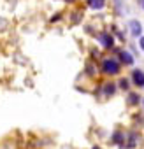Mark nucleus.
I'll return each mask as SVG.
<instances>
[{
  "instance_id": "obj_1",
  "label": "nucleus",
  "mask_w": 144,
  "mask_h": 149,
  "mask_svg": "<svg viewBox=\"0 0 144 149\" xmlns=\"http://www.w3.org/2000/svg\"><path fill=\"white\" fill-rule=\"evenodd\" d=\"M102 70L106 72V74H111V76H114V74H118L120 72V63L116 61V60H104V63H102Z\"/></svg>"
},
{
  "instance_id": "obj_2",
  "label": "nucleus",
  "mask_w": 144,
  "mask_h": 149,
  "mask_svg": "<svg viewBox=\"0 0 144 149\" xmlns=\"http://www.w3.org/2000/svg\"><path fill=\"white\" fill-rule=\"evenodd\" d=\"M130 32H132L134 37H139V35L142 33V25H141L137 19H132V21H130Z\"/></svg>"
},
{
  "instance_id": "obj_3",
  "label": "nucleus",
  "mask_w": 144,
  "mask_h": 149,
  "mask_svg": "<svg viewBox=\"0 0 144 149\" xmlns=\"http://www.w3.org/2000/svg\"><path fill=\"white\" fill-rule=\"evenodd\" d=\"M132 77H134V83H135L139 88H142V86H144V74H142L141 70H134Z\"/></svg>"
},
{
  "instance_id": "obj_4",
  "label": "nucleus",
  "mask_w": 144,
  "mask_h": 149,
  "mask_svg": "<svg viewBox=\"0 0 144 149\" xmlns=\"http://www.w3.org/2000/svg\"><path fill=\"white\" fill-rule=\"evenodd\" d=\"M100 42L104 47H111L113 46V37L109 33H100Z\"/></svg>"
},
{
  "instance_id": "obj_5",
  "label": "nucleus",
  "mask_w": 144,
  "mask_h": 149,
  "mask_svg": "<svg viewBox=\"0 0 144 149\" xmlns=\"http://www.w3.org/2000/svg\"><path fill=\"white\" fill-rule=\"evenodd\" d=\"M88 6H90L92 9L99 11V9H102V7L106 6V0H88Z\"/></svg>"
},
{
  "instance_id": "obj_6",
  "label": "nucleus",
  "mask_w": 144,
  "mask_h": 149,
  "mask_svg": "<svg viewBox=\"0 0 144 149\" xmlns=\"http://www.w3.org/2000/svg\"><path fill=\"white\" fill-rule=\"evenodd\" d=\"M120 56H121V61H123L125 65H132V63H134V58L130 56V53H125V51H123V53H120Z\"/></svg>"
},
{
  "instance_id": "obj_7",
  "label": "nucleus",
  "mask_w": 144,
  "mask_h": 149,
  "mask_svg": "<svg viewBox=\"0 0 144 149\" xmlns=\"http://www.w3.org/2000/svg\"><path fill=\"white\" fill-rule=\"evenodd\" d=\"M120 86H121L123 90H127V88H128V81H127V79H121V81H120Z\"/></svg>"
},
{
  "instance_id": "obj_8",
  "label": "nucleus",
  "mask_w": 144,
  "mask_h": 149,
  "mask_svg": "<svg viewBox=\"0 0 144 149\" xmlns=\"http://www.w3.org/2000/svg\"><path fill=\"white\" fill-rule=\"evenodd\" d=\"M106 93H111V95H113V93H114V86H113V84H107V86H106Z\"/></svg>"
},
{
  "instance_id": "obj_9",
  "label": "nucleus",
  "mask_w": 144,
  "mask_h": 149,
  "mask_svg": "<svg viewBox=\"0 0 144 149\" xmlns=\"http://www.w3.org/2000/svg\"><path fill=\"white\" fill-rule=\"evenodd\" d=\"M135 102H137V95L132 93V95H130V104H135Z\"/></svg>"
},
{
  "instance_id": "obj_10",
  "label": "nucleus",
  "mask_w": 144,
  "mask_h": 149,
  "mask_svg": "<svg viewBox=\"0 0 144 149\" xmlns=\"http://www.w3.org/2000/svg\"><path fill=\"white\" fill-rule=\"evenodd\" d=\"M141 47H142V49H144V37H142V39H141Z\"/></svg>"
},
{
  "instance_id": "obj_11",
  "label": "nucleus",
  "mask_w": 144,
  "mask_h": 149,
  "mask_svg": "<svg viewBox=\"0 0 144 149\" xmlns=\"http://www.w3.org/2000/svg\"><path fill=\"white\" fill-rule=\"evenodd\" d=\"M142 7H144V0H142Z\"/></svg>"
}]
</instances>
